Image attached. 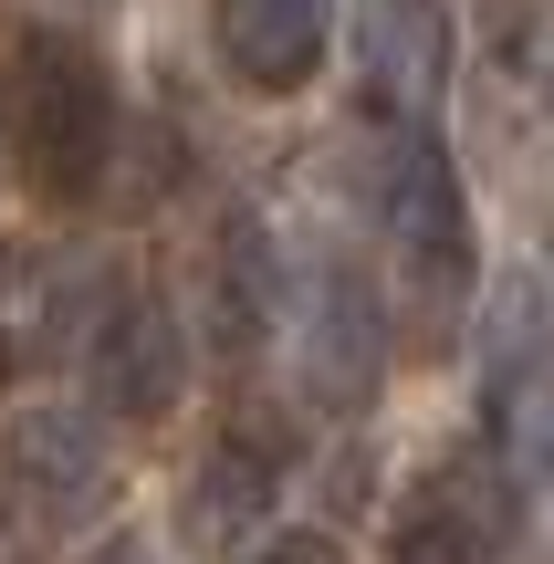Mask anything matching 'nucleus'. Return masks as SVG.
I'll return each mask as SVG.
<instances>
[{
    "mask_svg": "<svg viewBox=\"0 0 554 564\" xmlns=\"http://www.w3.org/2000/svg\"><path fill=\"white\" fill-rule=\"evenodd\" d=\"M367 209H377V241H388L398 335L430 366L460 356V335H481L492 272H481V220H471V188H460V158L439 137V116H377Z\"/></svg>",
    "mask_w": 554,
    "mask_h": 564,
    "instance_id": "f257e3e1",
    "label": "nucleus"
},
{
    "mask_svg": "<svg viewBox=\"0 0 554 564\" xmlns=\"http://www.w3.org/2000/svg\"><path fill=\"white\" fill-rule=\"evenodd\" d=\"M0 137H11V178L42 220H74L105 199L126 147V84L95 32L74 21H11V63H0Z\"/></svg>",
    "mask_w": 554,
    "mask_h": 564,
    "instance_id": "f03ea898",
    "label": "nucleus"
},
{
    "mask_svg": "<svg viewBox=\"0 0 554 564\" xmlns=\"http://www.w3.org/2000/svg\"><path fill=\"white\" fill-rule=\"evenodd\" d=\"M471 345H481V449L523 491H544L554 481V272L502 262Z\"/></svg>",
    "mask_w": 554,
    "mask_h": 564,
    "instance_id": "7ed1b4c3",
    "label": "nucleus"
},
{
    "mask_svg": "<svg viewBox=\"0 0 554 564\" xmlns=\"http://www.w3.org/2000/svg\"><path fill=\"white\" fill-rule=\"evenodd\" d=\"M293 377L325 419H367L377 387H388V356H398V293L377 282L356 251H325V262L293 272Z\"/></svg>",
    "mask_w": 554,
    "mask_h": 564,
    "instance_id": "20e7f679",
    "label": "nucleus"
},
{
    "mask_svg": "<svg viewBox=\"0 0 554 564\" xmlns=\"http://www.w3.org/2000/svg\"><path fill=\"white\" fill-rule=\"evenodd\" d=\"M0 470H11V523L21 544H53V533H84L116 512V449L84 408L63 398H21L11 429H0Z\"/></svg>",
    "mask_w": 554,
    "mask_h": 564,
    "instance_id": "39448f33",
    "label": "nucleus"
},
{
    "mask_svg": "<svg viewBox=\"0 0 554 564\" xmlns=\"http://www.w3.org/2000/svg\"><path fill=\"white\" fill-rule=\"evenodd\" d=\"M513 554H523V481L481 440L430 460L388 512V564H513Z\"/></svg>",
    "mask_w": 554,
    "mask_h": 564,
    "instance_id": "423d86ee",
    "label": "nucleus"
},
{
    "mask_svg": "<svg viewBox=\"0 0 554 564\" xmlns=\"http://www.w3.org/2000/svg\"><path fill=\"white\" fill-rule=\"evenodd\" d=\"M126 262L116 251H74V262H42V251H21L11 262V356L21 377H42V366H84L95 356V335L126 314Z\"/></svg>",
    "mask_w": 554,
    "mask_h": 564,
    "instance_id": "0eeeda50",
    "label": "nucleus"
},
{
    "mask_svg": "<svg viewBox=\"0 0 554 564\" xmlns=\"http://www.w3.org/2000/svg\"><path fill=\"white\" fill-rule=\"evenodd\" d=\"M188 314L167 293H126V314L95 335V356H84V398H95V419H116V429H157V419H178V398H188Z\"/></svg>",
    "mask_w": 554,
    "mask_h": 564,
    "instance_id": "6e6552de",
    "label": "nucleus"
},
{
    "mask_svg": "<svg viewBox=\"0 0 554 564\" xmlns=\"http://www.w3.org/2000/svg\"><path fill=\"white\" fill-rule=\"evenodd\" d=\"M283 470H293V449H283V429L272 419H230L220 440H209V460L188 470V491H178V544H199V554H241V544H262L272 533V491H283Z\"/></svg>",
    "mask_w": 554,
    "mask_h": 564,
    "instance_id": "1a4fd4ad",
    "label": "nucleus"
},
{
    "mask_svg": "<svg viewBox=\"0 0 554 564\" xmlns=\"http://www.w3.org/2000/svg\"><path fill=\"white\" fill-rule=\"evenodd\" d=\"M209 42H220L230 84L262 105L304 95L325 74V42H335V11L325 0H209Z\"/></svg>",
    "mask_w": 554,
    "mask_h": 564,
    "instance_id": "9d476101",
    "label": "nucleus"
},
{
    "mask_svg": "<svg viewBox=\"0 0 554 564\" xmlns=\"http://www.w3.org/2000/svg\"><path fill=\"white\" fill-rule=\"evenodd\" d=\"M356 74L377 116H439L450 95V0H356Z\"/></svg>",
    "mask_w": 554,
    "mask_h": 564,
    "instance_id": "9b49d317",
    "label": "nucleus"
},
{
    "mask_svg": "<svg viewBox=\"0 0 554 564\" xmlns=\"http://www.w3.org/2000/svg\"><path fill=\"white\" fill-rule=\"evenodd\" d=\"M199 303H209V345L220 356H251L272 324H293V293H283V251H272L262 209H220L199 251Z\"/></svg>",
    "mask_w": 554,
    "mask_h": 564,
    "instance_id": "f8f14e48",
    "label": "nucleus"
},
{
    "mask_svg": "<svg viewBox=\"0 0 554 564\" xmlns=\"http://www.w3.org/2000/svg\"><path fill=\"white\" fill-rule=\"evenodd\" d=\"M230 564H346V533H325V523H272L262 544H241Z\"/></svg>",
    "mask_w": 554,
    "mask_h": 564,
    "instance_id": "ddd939ff",
    "label": "nucleus"
},
{
    "mask_svg": "<svg viewBox=\"0 0 554 564\" xmlns=\"http://www.w3.org/2000/svg\"><path fill=\"white\" fill-rule=\"evenodd\" d=\"M74 564H146V544H137V533H105V544H84Z\"/></svg>",
    "mask_w": 554,
    "mask_h": 564,
    "instance_id": "4468645a",
    "label": "nucleus"
},
{
    "mask_svg": "<svg viewBox=\"0 0 554 564\" xmlns=\"http://www.w3.org/2000/svg\"><path fill=\"white\" fill-rule=\"evenodd\" d=\"M544 272H554V262H544Z\"/></svg>",
    "mask_w": 554,
    "mask_h": 564,
    "instance_id": "2eb2a0df",
    "label": "nucleus"
}]
</instances>
